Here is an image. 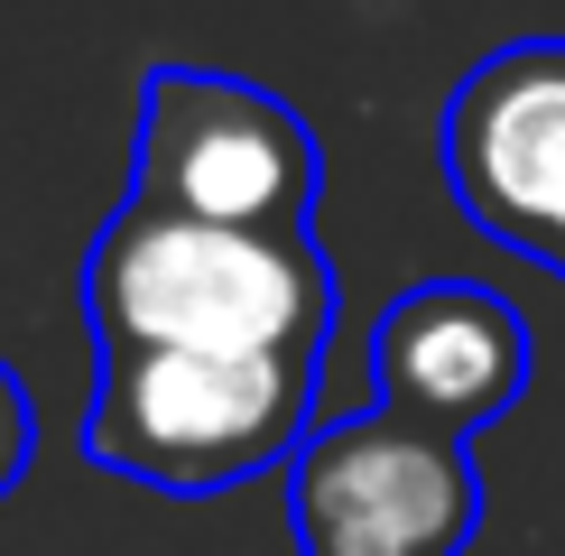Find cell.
Here are the masks:
<instances>
[{
  "label": "cell",
  "instance_id": "6da1fadb",
  "mask_svg": "<svg viewBox=\"0 0 565 556\" xmlns=\"http://www.w3.org/2000/svg\"><path fill=\"white\" fill-rule=\"evenodd\" d=\"M93 353H306L334 334V269L306 232L195 223L168 204H121L84 250Z\"/></svg>",
  "mask_w": 565,
  "mask_h": 556
},
{
  "label": "cell",
  "instance_id": "7a4b0ae2",
  "mask_svg": "<svg viewBox=\"0 0 565 556\" xmlns=\"http://www.w3.org/2000/svg\"><path fill=\"white\" fill-rule=\"evenodd\" d=\"M306 436H316L306 353H103L84 399V455L177 501L278 473Z\"/></svg>",
  "mask_w": 565,
  "mask_h": 556
},
{
  "label": "cell",
  "instance_id": "3957f363",
  "mask_svg": "<svg viewBox=\"0 0 565 556\" xmlns=\"http://www.w3.org/2000/svg\"><path fill=\"white\" fill-rule=\"evenodd\" d=\"M130 195L195 223H250V232H306L316 214V130L269 84L158 65L139 84V139H130Z\"/></svg>",
  "mask_w": 565,
  "mask_h": 556
},
{
  "label": "cell",
  "instance_id": "277c9868",
  "mask_svg": "<svg viewBox=\"0 0 565 556\" xmlns=\"http://www.w3.org/2000/svg\"><path fill=\"white\" fill-rule=\"evenodd\" d=\"M482 528V473L463 436H436L398 408L316 427L288 463L297 556H463Z\"/></svg>",
  "mask_w": 565,
  "mask_h": 556
},
{
  "label": "cell",
  "instance_id": "5b68a950",
  "mask_svg": "<svg viewBox=\"0 0 565 556\" xmlns=\"http://www.w3.org/2000/svg\"><path fill=\"white\" fill-rule=\"evenodd\" d=\"M445 185L473 232L565 278V38H520L455 84Z\"/></svg>",
  "mask_w": 565,
  "mask_h": 556
},
{
  "label": "cell",
  "instance_id": "8992f818",
  "mask_svg": "<svg viewBox=\"0 0 565 556\" xmlns=\"http://www.w3.org/2000/svg\"><path fill=\"white\" fill-rule=\"evenodd\" d=\"M371 389L381 408L417 417L436 436H473L520 408L529 389V324L501 288L473 278H417L408 297L381 307L371 334Z\"/></svg>",
  "mask_w": 565,
  "mask_h": 556
},
{
  "label": "cell",
  "instance_id": "52a82bcc",
  "mask_svg": "<svg viewBox=\"0 0 565 556\" xmlns=\"http://www.w3.org/2000/svg\"><path fill=\"white\" fill-rule=\"evenodd\" d=\"M29 455H38V408H29V389H19V371L0 362V501L19 492Z\"/></svg>",
  "mask_w": 565,
  "mask_h": 556
}]
</instances>
